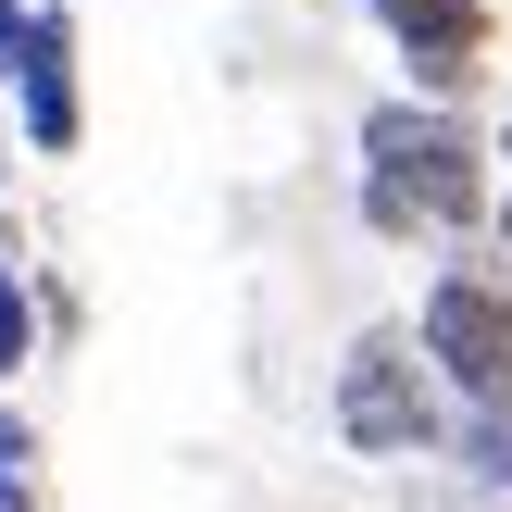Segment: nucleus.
I'll return each instance as SVG.
<instances>
[{"mask_svg":"<svg viewBox=\"0 0 512 512\" xmlns=\"http://www.w3.org/2000/svg\"><path fill=\"white\" fill-rule=\"evenodd\" d=\"M500 200V138H475L463 100H375L363 113V225L388 250H425V238H475Z\"/></svg>","mask_w":512,"mask_h":512,"instance_id":"obj_1","label":"nucleus"},{"mask_svg":"<svg viewBox=\"0 0 512 512\" xmlns=\"http://www.w3.org/2000/svg\"><path fill=\"white\" fill-rule=\"evenodd\" d=\"M338 438L363 450V463H413V450H438L450 438V388H438V363H425V338L413 325H363V338L338 350Z\"/></svg>","mask_w":512,"mask_h":512,"instance_id":"obj_2","label":"nucleus"},{"mask_svg":"<svg viewBox=\"0 0 512 512\" xmlns=\"http://www.w3.org/2000/svg\"><path fill=\"white\" fill-rule=\"evenodd\" d=\"M413 338L463 413H512V263H438L413 300Z\"/></svg>","mask_w":512,"mask_h":512,"instance_id":"obj_3","label":"nucleus"},{"mask_svg":"<svg viewBox=\"0 0 512 512\" xmlns=\"http://www.w3.org/2000/svg\"><path fill=\"white\" fill-rule=\"evenodd\" d=\"M363 13H375V38L400 50L413 100H463L475 75H488V50H500V13H488V0H363Z\"/></svg>","mask_w":512,"mask_h":512,"instance_id":"obj_4","label":"nucleus"},{"mask_svg":"<svg viewBox=\"0 0 512 512\" xmlns=\"http://www.w3.org/2000/svg\"><path fill=\"white\" fill-rule=\"evenodd\" d=\"M13 138L38 150V163H75V138H88V88H75V13H63V0H38V13H25V50H13Z\"/></svg>","mask_w":512,"mask_h":512,"instance_id":"obj_5","label":"nucleus"},{"mask_svg":"<svg viewBox=\"0 0 512 512\" xmlns=\"http://www.w3.org/2000/svg\"><path fill=\"white\" fill-rule=\"evenodd\" d=\"M438 450H463L475 500H512V413H463V400H450V438Z\"/></svg>","mask_w":512,"mask_h":512,"instance_id":"obj_6","label":"nucleus"},{"mask_svg":"<svg viewBox=\"0 0 512 512\" xmlns=\"http://www.w3.org/2000/svg\"><path fill=\"white\" fill-rule=\"evenodd\" d=\"M38 363V288H25V250H13V225H0V388Z\"/></svg>","mask_w":512,"mask_h":512,"instance_id":"obj_7","label":"nucleus"},{"mask_svg":"<svg viewBox=\"0 0 512 512\" xmlns=\"http://www.w3.org/2000/svg\"><path fill=\"white\" fill-rule=\"evenodd\" d=\"M0 512H38V425L0 413Z\"/></svg>","mask_w":512,"mask_h":512,"instance_id":"obj_8","label":"nucleus"},{"mask_svg":"<svg viewBox=\"0 0 512 512\" xmlns=\"http://www.w3.org/2000/svg\"><path fill=\"white\" fill-rule=\"evenodd\" d=\"M25 13H38V0H0V100H13V50H25Z\"/></svg>","mask_w":512,"mask_h":512,"instance_id":"obj_9","label":"nucleus"},{"mask_svg":"<svg viewBox=\"0 0 512 512\" xmlns=\"http://www.w3.org/2000/svg\"><path fill=\"white\" fill-rule=\"evenodd\" d=\"M488 225H500V250H512V125H500V200H488Z\"/></svg>","mask_w":512,"mask_h":512,"instance_id":"obj_10","label":"nucleus"},{"mask_svg":"<svg viewBox=\"0 0 512 512\" xmlns=\"http://www.w3.org/2000/svg\"><path fill=\"white\" fill-rule=\"evenodd\" d=\"M475 512H512V500H475Z\"/></svg>","mask_w":512,"mask_h":512,"instance_id":"obj_11","label":"nucleus"}]
</instances>
